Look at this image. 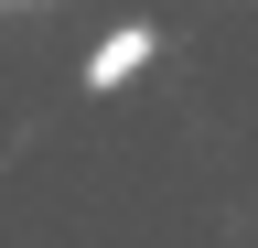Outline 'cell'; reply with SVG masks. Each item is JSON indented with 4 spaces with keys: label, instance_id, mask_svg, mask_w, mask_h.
Segmentation results:
<instances>
[{
    "label": "cell",
    "instance_id": "cell-1",
    "mask_svg": "<svg viewBox=\"0 0 258 248\" xmlns=\"http://www.w3.org/2000/svg\"><path fill=\"white\" fill-rule=\"evenodd\" d=\"M151 65V22H118V33H97V54H86V86L108 97V86H129Z\"/></svg>",
    "mask_w": 258,
    "mask_h": 248
}]
</instances>
